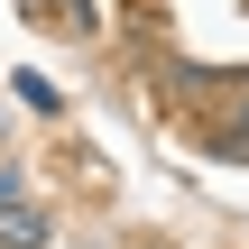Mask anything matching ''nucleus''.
<instances>
[{
    "mask_svg": "<svg viewBox=\"0 0 249 249\" xmlns=\"http://www.w3.org/2000/svg\"><path fill=\"white\" fill-rule=\"evenodd\" d=\"M9 92H18L37 120H55V111H65V102H55V83H46V74H28V65H18V83H9Z\"/></svg>",
    "mask_w": 249,
    "mask_h": 249,
    "instance_id": "nucleus-2",
    "label": "nucleus"
},
{
    "mask_svg": "<svg viewBox=\"0 0 249 249\" xmlns=\"http://www.w3.org/2000/svg\"><path fill=\"white\" fill-rule=\"evenodd\" d=\"M18 9H46V0H18Z\"/></svg>",
    "mask_w": 249,
    "mask_h": 249,
    "instance_id": "nucleus-4",
    "label": "nucleus"
},
{
    "mask_svg": "<svg viewBox=\"0 0 249 249\" xmlns=\"http://www.w3.org/2000/svg\"><path fill=\"white\" fill-rule=\"evenodd\" d=\"M222 148H231V157H240V148H249V92H240V129H231V139H222Z\"/></svg>",
    "mask_w": 249,
    "mask_h": 249,
    "instance_id": "nucleus-3",
    "label": "nucleus"
},
{
    "mask_svg": "<svg viewBox=\"0 0 249 249\" xmlns=\"http://www.w3.org/2000/svg\"><path fill=\"white\" fill-rule=\"evenodd\" d=\"M0 249H55V231H46V213L18 194V166H0Z\"/></svg>",
    "mask_w": 249,
    "mask_h": 249,
    "instance_id": "nucleus-1",
    "label": "nucleus"
}]
</instances>
